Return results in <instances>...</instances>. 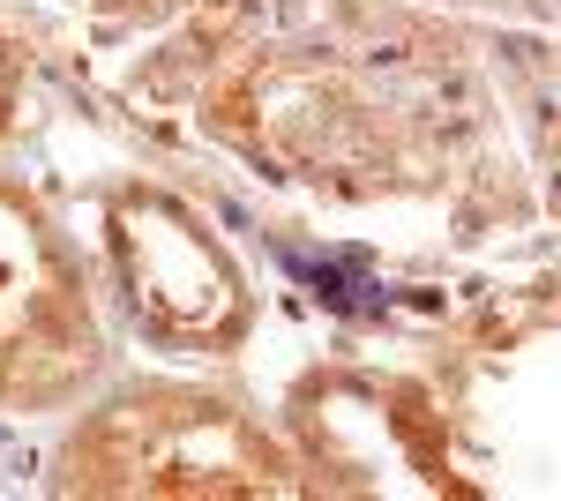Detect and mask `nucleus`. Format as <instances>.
<instances>
[{
	"label": "nucleus",
	"instance_id": "obj_1",
	"mask_svg": "<svg viewBox=\"0 0 561 501\" xmlns=\"http://www.w3.org/2000/svg\"><path fill=\"white\" fill-rule=\"evenodd\" d=\"M76 479L113 494H277L293 487L277 449L225 405L203 397H150L121 405L90 442H76Z\"/></svg>",
	"mask_w": 561,
	"mask_h": 501
},
{
	"label": "nucleus",
	"instance_id": "obj_2",
	"mask_svg": "<svg viewBox=\"0 0 561 501\" xmlns=\"http://www.w3.org/2000/svg\"><path fill=\"white\" fill-rule=\"evenodd\" d=\"M90 367V315L45 232L0 195V397H53Z\"/></svg>",
	"mask_w": 561,
	"mask_h": 501
},
{
	"label": "nucleus",
	"instance_id": "obj_3",
	"mask_svg": "<svg viewBox=\"0 0 561 501\" xmlns=\"http://www.w3.org/2000/svg\"><path fill=\"white\" fill-rule=\"evenodd\" d=\"M121 248H128V277H135V307L150 299V315L158 322H173V330H203L210 315L232 307V285H225V270H217V254L187 232L180 240V262H158V248H142L121 232Z\"/></svg>",
	"mask_w": 561,
	"mask_h": 501
}]
</instances>
